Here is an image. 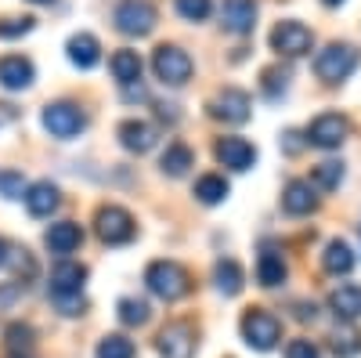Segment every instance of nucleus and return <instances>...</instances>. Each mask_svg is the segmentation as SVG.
Wrapping results in <instances>:
<instances>
[{
    "instance_id": "obj_42",
    "label": "nucleus",
    "mask_w": 361,
    "mask_h": 358,
    "mask_svg": "<svg viewBox=\"0 0 361 358\" xmlns=\"http://www.w3.org/2000/svg\"><path fill=\"white\" fill-rule=\"evenodd\" d=\"M296 318H314V304H296Z\"/></svg>"
},
{
    "instance_id": "obj_45",
    "label": "nucleus",
    "mask_w": 361,
    "mask_h": 358,
    "mask_svg": "<svg viewBox=\"0 0 361 358\" xmlns=\"http://www.w3.org/2000/svg\"><path fill=\"white\" fill-rule=\"evenodd\" d=\"M29 4H54V0H29Z\"/></svg>"
},
{
    "instance_id": "obj_26",
    "label": "nucleus",
    "mask_w": 361,
    "mask_h": 358,
    "mask_svg": "<svg viewBox=\"0 0 361 358\" xmlns=\"http://www.w3.org/2000/svg\"><path fill=\"white\" fill-rule=\"evenodd\" d=\"M257 282L260 286H282L286 282V261H282V253H260V261H257Z\"/></svg>"
},
{
    "instance_id": "obj_6",
    "label": "nucleus",
    "mask_w": 361,
    "mask_h": 358,
    "mask_svg": "<svg viewBox=\"0 0 361 358\" xmlns=\"http://www.w3.org/2000/svg\"><path fill=\"white\" fill-rule=\"evenodd\" d=\"M112 22L127 37H148L156 29V8L148 0H119L112 11Z\"/></svg>"
},
{
    "instance_id": "obj_34",
    "label": "nucleus",
    "mask_w": 361,
    "mask_h": 358,
    "mask_svg": "<svg viewBox=\"0 0 361 358\" xmlns=\"http://www.w3.org/2000/svg\"><path fill=\"white\" fill-rule=\"evenodd\" d=\"M264 95L267 98H279L286 95V87H289V69H264Z\"/></svg>"
},
{
    "instance_id": "obj_15",
    "label": "nucleus",
    "mask_w": 361,
    "mask_h": 358,
    "mask_svg": "<svg viewBox=\"0 0 361 358\" xmlns=\"http://www.w3.org/2000/svg\"><path fill=\"white\" fill-rule=\"evenodd\" d=\"M214 153H217V160H221L228 170H250V167L257 163V148H253L246 138H235V134H231V138H221Z\"/></svg>"
},
{
    "instance_id": "obj_43",
    "label": "nucleus",
    "mask_w": 361,
    "mask_h": 358,
    "mask_svg": "<svg viewBox=\"0 0 361 358\" xmlns=\"http://www.w3.org/2000/svg\"><path fill=\"white\" fill-rule=\"evenodd\" d=\"M8 253H11V250H8V243L0 239V264H8Z\"/></svg>"
},
{
    "instance_id": "obj_18",
    "label": "nucleus",
    "mask_w": 361,
    "mask_h": 358,
    "mask_svg": "<svg viewBox=\"0 0 361 358\" xmlns=\"http://www.w3.org/2000/svg\"><path fill=\"white\" fill-rule=\"evenodd\" d=\"M58 203H62V196H58V185L51 181H33L25 189V210L33 217H51L58 210Z\"/></svg>"
},
{
    "instance_id": "obj_9",
    "label": "nucleus",
    "mask_w": 361,
    "mask_h": 358,
    "mask_svg": "<svg viewBox=\"0 0 361 358\" xmlns=\"http://www.w3.org/2000/svg\"><path fill=\"white\" fill-rule=\"evenodd\" d=\"M271 47H275L279 54H286V58H300V54H307L314 47V33L304 22L286 18V22H279L275 29H271Z\"/></svg>"
},
{
    "instance_id": "obj_11",
    "label": "nucleus",
    "mask_w": 361,
    "mask_h": 358,
    "mask_svg": "<svg viewBox=\"0 0 361 358\" xmlns=\"http://www.w3.org/2000/svg\"><path fill=\"white\" fill-rule=\"evenodd\" d=\"M206 109H209V116H214V119H224V124H246L253 102H250L246 91H238V87H224L217 98H209Z\"/></svg>"
},
{
    "instance_id": "obj_21",
    "label": "nucleus",
    "mask_w": 361,
    "mask_h": 358,
    "mask_svg": "<svg viewBox=\"0 0 361 358\" xmlns=\"http://www.w3.org/2000/svg\"><path fill=\"white\" fill-rule=\"evenodd\" d=\"M66 54H69V62H73L76 69H94L98 58H102V44L90 37V33H76V37H69Z\"/></svg>"
},
{
    "instance_id": "obj_14",
    "label": "nucleus",
    "mask_w": 361,
    "mask_h": 358,
    "mask_svg": "<svg viewBox=\"0 0 361 358\" xmlns=\"http://www.w3.org/2000/svg\"><path fill=\"white\" fill-rule=\"evenodd\" d=\"M33 80H37V69L29 58H22V54L0 58V87H4V91H25Z\"/></svg>"
},
{
    "instance_id": "obj_38",
    "label": "nucleus",
    "mask_w": 361,
    "mask_h": 358,
    "mask_svg": "<svg viewBox=\"0 0 361 358\" xmlns=\"http://www.w3.org/2000/svg\"><path fill=\"white\" fill-rule=\"evenodd\" d=\"M286 358H322V354H318V347L311 340H289Z\"/></svg>"
},
{
    "instance_id": "obj_46",
    "label": "nucleus",
    "mask_w": 361,
    "mask_h": 358,
    "mask_svg": "<svg viewBox=\"0 0 361 358\" xmlns=\"http://www.w3.org/2000/svg\"><path fill=\"white\" fill-rule=\"evenodd\" d=\"M11 358H25V354H11Z\"/></svg>"
},
{
    "instance_id": "obj_28",
    "label": "nucleus",
    "mask_w": 361,
    "mask_h": 358,
    "mask_svg": "<svg viewBox=\"0 0 361 358\" xmlns=\"http://www.w3.org/2000/svg\"><path fill=\"white\" fill-rule=\"evenodd\" d=\"M340 181H343V163H336V160H325L311 170V185L318 192H333V189H340Z\"/></svg>"
},
{
    "instance_id": "obj_3",
    "label": "nucleus",
    "mask_w": 361,
    "mask_h": 358,
    "mask_svg": "<svg viewBox=\"0 0 361 358\" xmlns=\"http://www.w3.org/2000/svg\"><path fill=\"white\" fill-rule=\"evenodd\" d=\"M357 62H361V54H357L354 44H329V47L318 51V58H314V73H318V80H325V83H343V80L357 69Z\"/></svg>"
},
{
    "instance_id": "obj_5",
    "label": "nucleus",
    "mask_w": 361,
    "mask_h": 358,
    "mask_svg": "<svg viewBox=\"0 0 361 358\" xmlns=\"http://www.w3.org/2000/svg\"><path fill=\"white\" fill-rule=\"evenodd\" d=\"M40 119H44V131L51 138H58V141H69V138H76L87 127L83 109L73 105V102H51V105H44V116Z\"/></svg>"
},
{
    "instance_id": "obj_16",
    "label": "nucleus",
    "mask_w": 361,
    "mask_h": 358,
    "mask_svg": "<svg viewBox=\"0 0 361 358\" xmlns=\"http://www.w3.org/2000/svg\"><path fill=\"white\" fill-rule=\"evenodd\" d=\"M318 206V196H314V185L311 181H289L286 189H282V210L286 214H293V217H304V214H311Z\"/></svg>"
},
{
    "instance_id": "obj_22",
    "label": "nucleus",
    "mask_w": 361,
    "mask_h": 358,
    "mask_svg": "<svg viewBox=\"0 0 361 358\" xmlns=\"http://www.w3.org/2000/svg\"><path fill=\"white\" fill-rule=\"evenodd\" d=\"M214 282H217V290H221L224 297L243 293L246 279H243V268H238V261H231V257H221V261H217V268H214Z\"/></svg>"
},
{
    "instance_id": "obj_44",
    "label": "nucleus",
    "mask_w": 361,
    "mask_h": 358,
    "mask_svg": "<svg viewBox=\"0 0 361 358\" xmlns=\"http://www.w3.org/2000/svg\"><path fill=\"white\" fill-rule=\"evenodd\" d=\"M322 4H329V8H336V4H343V0H322Z\"/></svg>"
},
{
    "instance_id": "obj_41",
    "label": "nucleus",
    "mask_w": 361,
    "mask_h": 358,
    "mask_svg": "<svg viewBox=\"0 0 361 358\" xmlns=\"http://www.w3.org/2000/svg\"><path fill=\"white\" fill-rule=\"evenodd\" d=\"M159 119H170V124H177V105H166V102H159Z\"/></svg>"
},
{
    "instance_id": "obj_13",
    "label": "nucleus",
    "mask_w": 361,
    "mask_h": 358,
    "mask_svg": "<svg viewBox=\"0 0 361 358\" xmlns=\"http://www.w3.org/2000/svg\"><path fill=\"white\" fill-rule=\"evenodd\" d=\"M221 25L228 29V33H238V37L253 33V25H257V0H224V4H221Z\"/></svg>"
},
{
    "instance_id": "obj_29",
    "label": "nucleus",
    "mask_w": 361,
    "mask_h": 358,
    "mask_svg": "<svg viewBox=\"0 0 361 358\" xmlns=\"http://www.w3.org/2000/svg\"><path fill=\"white\" fill-rule=\"evenodd\" d=\"M116 311H119V322L123 326H145L148 322V304L145 301H137V297H123V301L116 304Z\"/></svg>"
},
{
    "instance_id": "obj_25",
    "label": "nucleus",
    "mask_w": 361,
    "mask_h": 358,
    "mask_svg": "<svg viewBox=\"0 0 361 358\" xmlns=\"http://www.w3.org/2000/svg\"><path fill=\"white\" fill-rule=\"evenodd\" d=\"M192 163H195L192 148H188V145H180V141H170V145H166V153L159 156V167H163V174H170V177L188 174Z\"/></svg>"
},
{
    "instance_id": "obj_17",
    "label": "nucleus",
    "mask_w": 361,
    "mask_h": 358,
    "mask_svg": "<svg viewBox=\"0 0 361 358\" xmlns=\"http://www.w3.org/2000/svg\"><path fill=\"white\" fill-rule=\"evenodd\" d=\"M156 127L152 124H145V119H123V124H119V145L127 148V153H148V148L156 145Z\"/></svg>"
},
{
    "instance_id": "obj_37",
    "label": "nucleus",
    "mask_w": 361,
    "mask_h": 358,
    "mask_svg": "<svg viewBox=\"0 0 361 358\" xmlns=\"http://www.w3.org/2000/svg\"><path fill=\"white\" fill-rule=\"evenodd\" d=\"M29 29H33V18H4V22H0V40L25 37Z\"/></svg>"
},
{
    "instance_id": "obj_19",
    "label": "nucleus",
    "mask_w": 361,
    "mask_h": 358,
    "mask_svg": "<svg viewBox=\"0 0 361 358\" xmlns=\"http://www.w3.org/2000/svg\"><path fill=\"white\" fill-rule=\"evenodd\" d=\"M329 308H333V315H336L340 322L361 318V286H354V282L336 286L333 293H329Z\"/></svg>"
},
{
    "instance_id": "obj_39",
    "label": "nucleus",
    "mask_w": 361,
    "mask_h": 358,
    "mask_svg": "<svg viewBox=\"0 0 361 358\" xmlns=\"http://www.w3.org/2000/svg\"><path fill=\"white\" fill-rule=\"evenodd\" d=\"M296 138H300L296 131H286V134H282V145H286V153H300V141H296Z\"/></svg>"
},
{
    "instance_id": "obj_35",
    "label": "nucleus",
    "mask_w": 361,
    "mask_h": 358,
    "mask_svg": "<svg viewBox=\"0 0 361 358\" xmlns=\"http://www.w3.org/2000/svg\"><path fill=\"white\" fill-rule=\"evenodd\" d=\"M8 261L15 264V275H22V279H33L37 275V261L29 257V250H11Z\"/></svg>"
},
{
    "instance_id": "obj_40",
    "label": "nucleus",
    "mask_w": 361,
    "mask_h": 358,
    "mask_svg": "<svg viewBox=\"0 0 361 358\" xmlns=\"http://www.w3.org/2000/svg\"><path fill=\"white\" fill-rule=\"evenodd\" d=\"M123 98H127V102H134V98L141 102V98H145V87H141V83H130V87H123Z\"/></svg>"
},
{
    "instance_id": "obj_24",
    "label": "nucleus",
    "mask_w": 361,
    "mask_h": 358,
    "mask_svg": "<svg viewBox=\"0 0 361 358\" xmlns=\"http://www.w3.org/2000/svg\"><path fill=\"white\" fill-rule=\"evenodd\" d=\"M109 69H112V76L123 83V87L141 83V58H137V51H116Z\"/></svg>"
},
{
    "instance_id": "obj_10",
    "label": "nucleus",
    "mask_w": 361,
    "mask_h": 358,
    "mask_svg": "<svg viewBox=\"0 0 361 358\" xmlns=\"http://www.w3.org/2000/svg\"><path fill=\"white\" fill-rule=\"evenodd\" d=\"M350 138V119L340 112H322L307 127V145L314 148H340Z\"/></svg>"
},
{
    "instance_id": "obj_36",
    "label": "nucleus",
    "mask_w": 361,
    "mask_h": 358,
    "mask_svg": "<svg viewBox=\"0 0 361 358\" xmlns=\"http://www.w3.org/2000/svg\"><path fill=\"white\" fill-rule=\"evenodd\" d=\"M0 192H4L8 199H25V181H22V174H0Z\"/></svg>"
},
{
    "instance_id": "obj_27",
    "label": "nucleus",
    "mask_w": 361,
    "mask_h": 358,
    "mask_svg": "<svg viewBox=\"0 0 361 358\" xmlns=\"http://www.w3.org/2000/svg\"><path fill=\"white\" fill-rule=\"evenodd\" d=\"M195 199L206 203V206H217L228 199V181L221 174H202L199 181H195Z\"/></svg>"
},
{
    "instance_id": "obj_4",
    "label": "nucleus",
    "mask_w": 361,
    "mask_h": 358,
    "mask_svg": "<svg viewBox=\"0 0 361 358\" xmlns=\"http://www.w3.org/2000/svg\"><path fill=\"white\" fill-rule=\"evenodd\" d=\"M243 340L253 347V351H271L279 340H282V322L264 311V308H250L243 315Z\"/></svg>"
},
{
    "instance_id": "obj_12",
    "label": "nucleus",
    "mask_w": 361,
    "mask_h": 358,
    "mask_svg": "<svg viewBox=\"0 0 361 358\" xmlns=\"http://www.w3.org/2000/svg\"><path fill=\"white\" fill-rule=\"evenodd\" d=\"M156 344H159L163 358H192L195 354V330L188 322H170V326H163Z\"/></svg>"
},
{
    "instance_id": "obj_30",
    "label": "nucleus",
    "mask_w": 361,
    "mask_h": 358,
    "mask_svg": "<svg viewBox=\"0 0 361 358\" xmlns=\"http://www.w3.org/2000/svg\"><path fill=\"white\" fill-rule=\"evenodd\" d=\"M98 358H134V340L119 337V333H109L98 344Z\"/></svg>"
},
{
    "instance_id": "obj_31",
    "label": "nucleus",
    "mask_w": 361,
    "mask_h": 358,
    "mask_svg": "<svg viewBox=\"0 0 361 358\" xmlns=\"http://www.w3.org/2000/svg\"><path fill=\"white\" fill-rule=\"evenodd\" d=\"M4 337H8V347H11L15 354H25L29 347H33V337H37V333H33V326H29V322H15V326H8Z\"/></svg>"
},
{
    "instance_id": "obj_20",
    "label": "nucleus",
    "mask_w": 361,
    "mask_h": 358,
    "mask_svg": "<svg viewBox=\"0 0 361 358\" xmlns=\"http://www.w3.org/2000/svg\"><path fill=\"white\" fill-rule=\"evenodd\" d=\"M80 243H83V228H80L76 221H58V225L47 228V250L58 253V257L73 253Z\"/></svg>"
},
{
    "instance_id": "obj_1",
    "label": "nucleus",
    "mask_w": 361,
    "mask_h": 358,
    "mask_svg": "<svg viewBox=\"0 0 361 358\" xmlns=\"http://www.w3.org/2000/svg\"><path fill=\"white\" fill-rule=\"evenodd\" d=\"M83 282H87V268L76 261H62L51 272V301L58 304L62 315H80L87 308L83 301Z\"/></svg>"
},
{
    "instance_id": "obj_2",
    "label": "nucleus",
    "mask_w": 361,
    "mask_h": 358,
    "mask_svg": "<svg viewBox=\"0 0 361 358\" xmlns=\"http://www.w3.org/2000/svg\"><path fill=\"white\" fill-rule=\"evenodd\" d=\"M145 286L152 290L159 301H180L192 290V275L185 264L177 261H152L145 268Z\"/></svg>"
},
{
    "instance_id": "obj_7",
    "label": "nucleus",
    "mask_w": 361,
    "mask_h": 358,
    "mask_svg": "<svg viewBox=\"0 0 361 358\" xmlns=\"http://www.w3.org/2000/svg\"><path fill=\"white\" fill-rule=\"evenodd\" d=\"M94 232H98V239L105 246H123L137 235V225L123 206H102L98 217H94Z\"/></svg>"
},
{
    "instance_id": "obj_32",
    "label": "nucleus",
    "mask_w": 361,
    "mask_h": 358,
    "mask_svg": "<svg viewBox=\"0 0 361 358\" xmlns=\"http://www.w3.org/2000/svg\"><path fill=\"white\" fill-rule=\"evenodd\" d=\"M333 351H336V358H354V354H361V333H357V330H340V333L333 337Z\"/></svg>"
},
{
    "instance_id": "obj_23",
    "label": "nucleus",
    "mask_w": 361,
    "mask_h": 358,
    "mask_svg": "<svg viewBox=\"0 0 361 358\" xmlns=\"http://www.w3.org/2000/svg\"><path fill=\"white\" fill-rule=\"evenodd\" d=\"M322 264H325L329 275H347L350 268H354V250H350V243H343V239H333V243L325 246V253H322Z\"/></svg>"
},
{
    "instance_id": "obj_8",
    "label": "nucleus",
    "mask_w": 361,
    "mask_h": 358,
    "mask_svg": "<svg viewBox=\"0 0 361 358\" xmlns=\"http://www.w3.org/2000/svg\"><path fill=\"white\" fill-rule=\"evenodd\" d=\"M152 69H156V76L166 87H180V83H188V76H192L195 66H192L188 51H180L177 44H159L156 54H152Z\"/></svg>"
},
{
    "instance_id": "obj_33",
    "label": "nucleus",
    "mask_w": 361,
    "mask_h": 358,
    "mask_svg": "<svg viewBox=\"0 0 361 358\" xmlns=\"http://www.w3.org/2000/svg\"><path fill=\"white\" fill-rule=\"evenodd\" d=\"M214 11V0H177V15L188 22H202Z\"/></svg>"
}]
</instances>
